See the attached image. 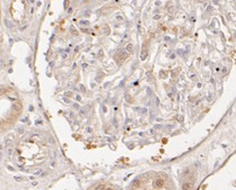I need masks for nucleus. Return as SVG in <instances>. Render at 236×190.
I'll list each match as a JSON object with an SVG mask.
<instances>
[{
	"instance_id": "14",
	"label": "nucleus",
	"mask_w": 236,
	"mask_h": 190,
	"mask_svg": "<svg viewBox=\"0 0 236 190\" xmlns=\"http://www.w3.org/2000/svg\"><path fill=\"white\" fill-rule=\"evenodd\" d=\"M76 98H77L78 101H80V100H81V97H80V96H76Z\"/></svg>"
},
{
	"instance_id": "16",
	"label": "nucleus",
	"mask_w": 236,
	"mask_h": 190,
	"mask_svg": "<svg viewBox=\"0 0 236 190\" xmlns=\"http://www.w3.org/2000/svg\"><path fill=\"white\" fill-rule=\"evenodd\" d=\"M18 131H19V133H23V132H24V129H23V128H18Z\"/></svg>"
},
{
	"instance_id": "2",
	"label": "nucleus",
	"mask_w": 236,
	"mask_h": 190,
	"mask_svg": "<svg viewBox=\"0 0 236 190\" xmlns=\"http://www.w3.org/2000/svg\"><path fill=\"white\" fill-rule=\"evenodd\" d=\"M13 110L15 113H19L21 110V104L20 102H15L13 105Z\"/></svg>"
},
{
	"instance_id": "17",
	"label": "nucleus",
	"mask_w": 236,
	"mask_h": 190,
	"mask_svg": "<svg viewBox=\"0 0 236 190\" xmlns=\"http://www.w3.org/2000/svg\"><path fill=\"white\" fill-rule=\"evenodd\" d=\"M87 131H88V132H89V133H91V132H92V129H91V128H90V127H89V128H88V129H87Z\"/></svg>"
},
{
	"instance_id": "6",
	"label": "nucleus",
	"mask_w": 236,
	"mask_h": 190,
	"mask_svg": "<svg viewBox=\"0 0 236 190\" xmlns=\"http://www.w3.org/2000/svg\"><path fill=\"white\" fill-rule=\"evenodd\" d=\"M146 55H147V52H146V50H144V51L142 52V54H140V59H142V60H145Z\"/></svg>"
},
{
	"instance_id": "15",
	"label": "nucleus",
	"mask_w": 236,
	"mask_h": 190,
	"mask_svg": "<svg viewBox=\"0 0 236 190\" xmlns=\"http://www.w3.org/2000/svg\"><path fill=\"white\" fill-rule=\"evenodd\" d=\"M64 101L66 102V104H69V102H70V100H69V98H64Z\"/></svg>"
},
{
	"instance_id": "18",
	"label": "nucleus",
	"mask_w": 236,
	"mask_h": 190,
	"mask_svg": "<svg viewBox=\"0 0 236 190\" xmlns=\"http://www.w3.org/2000/svg\"><path fill=\"white\" fill-rule=\"evenodd\" d=\"M105 190H113V188H106Z\"/></svg>"
},
{
	"instance_id": "9",
	"label": "nucleus",
	"mask_w": 236,
	"mask_h": 190,
	"mask_svg": "<svg viewBox=\"0 0 236 190\" xmlns=\"http://www.w3.org/2000/svg\"><path fill=\"white\" fill-rule=\"evenodd\" d=\"M73 107L76 108V109H80V106H79V104H77V102L73 105Z\"/></svg>"
},
{
	"instance_id": "8",
	"label": "nucleus",
	"mask_w": 236,
	"mask_h": 190,
	"mask_svg": "<svg viewBox=\"0 0 236 190\" xmlns=\"http://www.w3.org/2000/svg\"><path fill=\"white\" fill-rule=\"evenodd\" d=\"M126 49H127L128 52H133V45H132V44H128Z\"/></svg>"
},
{
	"instance_id": "10",
	"label": "nucleus",
	"mask_w": 236,
	"mask_h": 190,
	"mask_svg": "<svg viewBox=\"0 0 236 190\" xmlns=\"http://www.w3.org/2000/svg\"><path fill=\"white\" fill-rule=\"evenodd\" d=\"M65 96H68V97H71V96H72V92H71V91H68V92H65Z\"/></svg>"
},
{
	"instance_id": "7",
	"label": "nucleus",
	"mask_w": 236,
	"mask_h": 190,
	"mask_svg": "<svg viewBox=\"0 0 236 190\" xmlns=\"http://www.w3.org/2000/svg\"><path fill=\"white\" fill-rule=\"evenodd\" d=\"M189 188H190V184H185L182 186V189L183 190H188Z\"/></svg>"
},
{
	"instance_id": "1",
	"label": "nucleus",
	"mask_w": 236,
	"mask_h": 190,
	"mask_svg": "<svg viewBox=\"0 0 236 190\" xmlns=\"http://www.w3.org/2000/svg\"><path fill=\"white\" fill-rule=\"evenodd\" d=\"M153 186H154V188H156V189H162V188L165 187V181H164V179H162V178H158V179L154 180Z\"/></svg>"
},
{
	"instance_id": "5",
	"label": "nucleus",
	"mask_w": 236,
	"mask_h": 190,
	"mask_svg": "<svg viewBox=\"0 0 236 190\" xmlns=\"http://www.w3.org/2000/svg\"><path fill=\"white\" fill-rule=\"evenodd\" d=\"M140 181L138 180V179H136V180H134V181H133L132 186H133L134 188H137V187H140Z\"/></svg>"
},
{
	"instance_id": "13",
	"label": "nucleus",
	"mask_w": 236,
	"mask_h": 190,
	"mask_svg": "<svg viewBox=\"0 0 236 190\" xmlns=\"http://www.w3.org/2000/svg\"><path fill=\"white\" fill-rule=\"evenodd\" d=\"M79 110H80V114H81V115H84V114H86V111H84L83 109H79Z\"/></svg>"
},
{
	"instance_id": "12",
	"label": "nucleus",
	"mask_w": 236,
	"mask_h": 190,
	"mask_svg": "<svg viewBox=\"0 0 236 190\" xmlns=\"http://www.w3.org/2000/svg\"><path fill=\"white\" fill-rule=\"evenodd\" d=\"M8 154H9V155L13 154V150H11V149H8Z\"/></svg>"
},
{
	"instance_id": "11",
	"label": "nucleus",
	"mask_w": 236,
	"mask_h": 190,
	"mask_svg": "<svg viewBox=\"0 0 236 190\" xmlns=\"http://www.w3.org/2000/svg\"><path fill=\"white\" fill-rule=\"evenodd\" d=\"M15 180H17V181H23V178H19V177H15Z\"/></svg>"
},
{
	"instance_id": "3",
	"label": "nucleus",
	"mask_w": 236,
	"mask_h": 190,
	"mask_svg": "<svg viewBox=\"0 0 236 190\" xmlns=\"http://www.w3.org/2000/svg\"><path fill=\"white\" fill-rule=\"evenodd\" d=\"M118 54L121 56V59H126V57H127V54L125 53L124 50H118Z\"/></svg>"
},
{
	"instance_id": "4",
	"label": "nucleus",
	"mask_w": 236,
	"mask_h": 190,
	"mask_svg": "<svg viewBox=\"0 0 236 190\" xmlns=\"http://www.w3.org/2000/svg\"><path fill=\"white\" fill-rule=\"evenodd\" d=\"M106 189V187H105V184H99L96 186V188H95V190H105Z\"/></svg>"
}]
</instances>
